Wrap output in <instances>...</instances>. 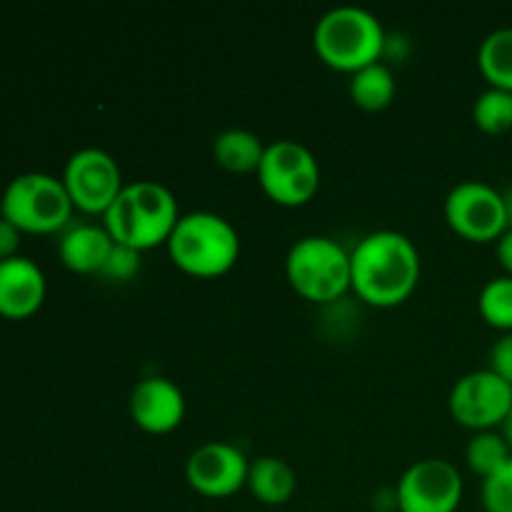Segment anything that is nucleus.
Instances as JSON below:
<instances>
[{
	"label": "nucleus",
	"mask_w": 512,
	"mask_h": 512,
	"mask_svg": "<svg viewBox=\"0 0 512 512\" xmlns=\"http://www.w3.org/2000/svg\"><path fill=\"white\" fill-rule=\"evenodd\" d=\"M130 418L145 433H170L185 418V395L165 375L143 378L130 393Z\"/></svg>",
	"instance_id": "ddd939ff"
},
{
	"label": "nucleus",
	"mask_w": 512,
	"mask_h": 512,
	"mask_svg": "<svg viewBox=\"0 0 512 512\" xmlns=\"http://www.w3.org/2000/svg\"><path fill=\"white\" fill-rule=\"evenodd\" d=\"M420 280V253L400 230H375L350 250V288L360 300L393 308L410 298Z\"/></svg>",
	"instance_id": "f257e3e1"
},
{
	"label": "nucleus",
	"mask_w": 512,
	"mask_h": 512,
	"mask_svg": "<svg viewBox=\"0 0 512 512\" xmlns=\"http://www.w3.org/2000/svg\"><path fill=\"white\" fill-rule=\"evenodd\" d=\"M385 43L388 33L380 18L360 5H335L320 15L313 30V45L320 60L350 75L383 60Z\"/></svg>",
	"instance_id": "7ed1b4c3"
},
{
	"label": "nucleus",
	"mask_w": 512,
	"mask_h": 512,
	"mask_svg": "<svg viewBox=\"0 0 512 512\" xmlns=\"http://www.w3.org/2000/svg\"><path fill=\"white\" fill-rule=\"evenodd\" d=\"M48 295V280L38 263L15 258L0 263V315L8 320H25L38 313Z\"/></svg>",
	"instance_id": "4468645a"
},
{
	"label": "nucleus",
	"mask_w": 512,
	"mask_h": 512,
	"mask_svg": "<svg viewBox=\"0 0 512 512\" xmlns=\"http://www.w3.org/2000/svg\"><path fill=\"white\" fill-rule=\"evenodd\" d=\"M400 512H455L463 500V475L450 460H415L398 480Z\"/></svg>",
	"instance_id": "9d476101"
},
{
	"label": "nucleus",
	"mask_w": 512,
	"mask_h": 512,
	"mask_svg": "<svg viewBox=\"0 0 512 512\" xmlns=\"http://www.w3.org/2000/svg\"><path fill=\"white\" fill-rule=\"evenodd\" d=\"M213 155L218 165L233 173H258L260 160L265 155V143L245 128H228L223 133L215 135L213 140Z\"/></svg>",
	"instance_id": "f3484780"
},
{
	"label": "nucleus",
	"mask_w": 512,
	"mask_h": 512,
	"mask_svg": "<svg viewBox=\"0 0 512 512\" xmlns=\"http://www.w3.org/2000/svg\"><path fill=\"white\" fill-rule=\"evenodd\" d=\"M63 185L73 200V208L88 215H105L125 188L118 160L103 148L75 150L65 163Z\"/></svg>",
	"instance_id": "6e6552de"
},
{
	"label": "nucleus",
	"mask_w": 512,
	"mask_h": 512,
	"mask_svg": "<svg viewBox=\"0 0 512 512\" xmlns=\"http://www.w3.org/2000/svg\"><path fill=\"white\" fill-rule=\"evenodd\" d=\"M503 200H505V213H508V228H512V185L508 190H503Z\"/></svg>",
	"instance_id": "cd10ccee"
},
{
	"label": "nucleus",
	"mask_w": 512,
	"mask_h": 512,
	"mask_svg": "<svg viewBox=\"0 0 512 512\" xmlns=\"http://www.w3.org/2000/svg\"><path fill=\"white\" fill-rule=\"evenodd\" d=\"M138 270H140V250L115 243L98 275L105 280H113V283H128V280L135 278Z\"/></svg>",
	"instance_id": "b1692460"
},
{
	"label": "nucleus",
	"mask_w": 512,
	"mask_h": 512,
	"mask_svg": "<svg viewBox=\"0 0 512 512\" xmlns=\"http://www.w3.org/2000/svg\"><path fill=\"white\" fill-rule=\"evenodd\" d=\"M170 260L195 278L228 273L240 255V235L228 218L210 210L180 215L168 238Z\"/></svg>",
	"instance_id": "20e7f679"
},
{
	"label": "nucleus",
	"mask_w": 512,
	"mask_h": 512,
	"mask_svg": "<svg viewBox=\"0 0 512 512\" xmlns=\"http://www.w3.org/2000/svg\"><path fill=\"white\" fill-rule=\"evenodd\" d=\"M295 293L313 303H333L350 288V253L328 235H305L285 258Z\"/></svg>",
	"instance_id": "423d86ee"
},
{
	"label": "nucleus",
	"mask_w": 512,
	"mask_h": 512,
	"mask_svg": "<svg viewBox=\"0 0 512 512\" xmlns=\"http://www.w3.org/2000/svg\"><path fill=\"white\" fill-rule=\"evenodd\" d=\"M478 310L493 328L512 333V275H495L483 285Z\"/></svg>",
	"instance_id": "412c9836"
},
{
	"label": "nucleus",
	"mask_w": 512,
	"mask_h": 512,
	"mask_svg": "<svg viewBox=\"0 0 512 512\" xmlns=\"http://www.w3.org/2000/svg\"><path fill=\"white\" fill-rule=\"evenodd\" d=\"M20 230L15 228L10 220L0 218V263L3 260H10L18 255V248H20Z\"/></svg>",
	"instance_id": "a878e982"
},
{
	"label": "nucleus",
	"mask_w": 512,
	"mask_h": 512,
	"mask_svg": "<svg viewBox=\"0 0 512 512\" xmlns=\"http://www.w3.org/2000/svg\"><path fill=\"white\" fill-rule=\"evenodd\" d=\"M478 68L490 88H503L512 93V25L485 35L478 48Z\"/></svg>",
	"instance_id": "6ab92c4d"
},
{
	"label": "nucleus",
	"mask_w": 512,
	"mask_h": 512,
	"mask_svg": "<svg viewBox=\"0 0 512 512\" xmlns=\"http://www.w3.org/2000/svg\"><path fill=\"white\" fill-rule=\"evenodd\" d=\"M498 260L505 268V273L512 275V228L505 230L498 238Z\"/></svg>",
	"instance_id": "bb28decb"
},
{
	"label": "nucleus",
	"mask_w": 512,
	"mask_h": 512,
	"mask_svg": "<svg viewBox=\"0 0 512 512\" xmlns=\"http://www.w3.org/2000/svg\"><path fill=\"white\" fill-rule=\"evenodd\" d=\"M113 245L115 240L105 225L70 223L68 228L60 233L58 255L60 260H63L65 268L73 270V273L98 275L100 268L105 265V260H108Z\"/></svg>",
	"instance_id": "2eb2a0df"
},
{
	"label": "nucleus",
	"mask_w": 512,
	"mask_h": 512,
	"mask_svg": "<svg viewBox=\"0 0 512 512\" xmlns=\"http://www.w3.org/2000/svg\"><path fill=\"white\" fill-rule=\"evenodd\" d=\"M180 220L178 200L173 190L158 180L125 183L115 203L105 210L103 225L115 243L135 250H150L168 243L175 223Z\"/></svg>",
	"instance_id": "f03ea898"
},
{
	"label": "nucleus",
	"mask_w": 512,
	"mask_h": 512,
	"mask_svg": "<svg viewBox=\"0 0 512 512\" xmlns=\"http://www.w3.org/2000/svg\"><path fill=\"white\" fill-rule=\"evenodd\" d=\"M510 458L512 450L508 440L498 430H478L465 448V460H468L470 470L483 475V478L503 468Z\"/></svg>",
	"instance_id": "aec40b11"
},
{
	"label": "nucleus",
	"mask_w": 512,
	"mask_h": 512,
	"mask_svg": "<svg viewBox=\"0 0 512 512\" xmlns=\"http://www.w3.org/2000/svg\"><path fill=\"white\" fill-rule=\"evenodd\" d=\"M485 512H512V458L493 475L483 478Z\"/></svg>",
	"instance_id": "5701e85b"
},
{
	"label": "nucleus",
	"mask_w": 512,
	"mask_h": 512,
	"mask_svg": "<svg viewBox=\"0 0 512 512\" xmlns=\"http://www.w3.org/2000/svg\"><path fill=\"white\" fill-rule=\"evenodd\" d=\"M445 220L455 233L475 243L498 240L508 230L503 190L483 180H463L445 198Z\"/></svg>",
	"instance_id": "1a4fd4ad"
},
{
	"label": "nucleus",
	"mask_w": 512,
	"mask_h": 512,
	"mask_svg": "<svg viewBox=\"0 0 512 512\" xmlns=\"http://www.w3.org/2000/svg\"><path fill=\"white\" fill-rule=\"evenodd\" d=\"M350 98L363 110H380L395 98V75L383 60L350 75Z\"/></svg>",
	"instance_id": "a211bd4d"
},
{
	"label": "nucleus",
	"mask_w": 512,
	"mask_h": 512,
	"mask_svg": "<svg viewBox=\"0 0 512 512\" xmlns=\"http://www.w3.org/2000/svg\"><path fill=\"white\" fill-rule=\"evenodd\" d=\"M448 408L460 425L473 428L475 433L493 430L495 425L505 423L512 410V385L490 368L473 370L455 380Z\"/></svg>",
	"instance_id": "9b49d317"
},
{
	"label": "nucleus",
	"mask_w": 512,
	"mask_h": 512,
	"mask_svg": "<svg viewBox=\"0 0 512 512\" xmlns=\"http://www.w3.org/2000/svg\"><path fill=\"white\" fill-rule=\"evenodd\" d=\"M73 200L63 178L48 173H23L8 183L0 198V218L20 233H63L73 223Z\"/></svg>",
	"instance_id": "39448f33"
},
{
	"label": "nucleus",
	"mask_w": 512,
	"mask_h": 512,
	"mask_svg": "<svg viewBox=\"0 0 512 512\" xmlns=\"http://www.w3.org/2000/svg\"><path fill=\"white\" fill-rule=\"evenodd\" d=\"M258 183L268 198L280 205H303L318 193V158L298 140H275L265 145L258 168Z\"/></svg>",
	"instance_id": "0eeeda50"
},
{
	"label": "nucleus",
	"mask_w": 512,
	"mask_h": 512,
	"mask_svg": "<svg viewBox=\"0 0 512 512\" xmlns=\"http://www.w3.org/2000/svg\"><path fill=\"white\" fill-rule=\"evenodd\" d=\"M473 120L480 130L490 135L512 128V93L503 88H485L475 98Z\"/></svg>",
	"instance_id": "4be33fe9"
},
{
	"label": "nucleus",
	"mask_w": 512,
	"mask_h": 512,
	"mask_svg": "<svg viewBox=\"0 0 512 512\" xmlns=\"http://www.w3.org/2000/svg\"><path fill=\"white\" fill-rule=\"evenodd\" d=\"M248 488L260 503L265 505H285L295 495L298 488V475L293 465L275 455L250 460Z\"/></svg>",
	"instance_id": "dca6fc26"
},
{
	"label": "nucleus",
	"mask_w": 512,
	"mask_h": 512,
	"mask_svg": "<svg viewBox=\"0 0 512 512\" xmlns=\"http://www.w3.org/2000/svg\"><path fill=\"white\" fill-rule=\"evenodd\" d=\"M250 460L238 445L210 440L190 453L185 478L195 493L205 498H228L248 485Z\"/></svg>",
	"instance_id": "f8f14e48"
},
{
	"label": "nucleus",
	"mask_w": 512,
	"mask_h": 512,
	"mask_svg": "<svg viewBox=\"0 0 512 512\" xmlns=\"http://www.w3.org/2000/svg\"><path fill=\"white\" fill-rule=\"evenodd\" d=\"M490 370L512 385V333H503L490 348Z\"/></svg>",
	"instance_id": "393cba45"
},
{
	"label": "nucleus",
	"mask_w": 512,
	"mask_h": 512,
	"mask_svg": "<svg viewBox=\"0 0 512 512\" xmlns=\"http://www.w3.org/2000/svg\"><path fill=\"white\" fill-rule=\"evenodd\" d=\"M500 428H503V430H500V433L505 435V440H508V445H510V450H512V410H510L508 418H505V423L500 425Z\"/></svg>",
	"instance_id": "c85d7f7f"
}]
</instances>
